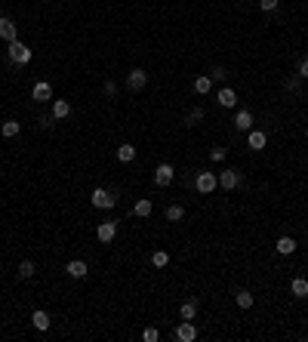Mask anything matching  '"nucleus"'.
<instances>
[{"label": "nucleus", "instance_id": "nucleus-10", "mask_svg": "<svg viewBox=\"0 0 308 342\" xmlns=\"http://www.w3.org/2000/svg\"><path fill=\"white\" fill-rule=\"evenodd\" d=\"M0 37H3L6 43L19 40V28H15V22H12V19H6V15H0Z\"/></svg>", "mask_w": 308, "mask_h": 342}, {"label": "nucleus", "instance_id": "nucleus-21", "mask_svg": "<svg viewBox=\"0 0 308 342\" xmlns=\"http://www.w3.org/2000/svg\"><path fill=\"white\" fill-rule=\"evenodd\" d=\"M151 210H154V204H151L148 197H142V201H136V207H133V213H136L139 219H145V216H151Z\"/></svg>", "mask_w": 308, "mask_h": 342}, {"label": "nucleus", "instance_id": "nucleus-23", "mask_svg": "<svg viewBox=\"0 0 308 342\" xmlns=\"http://www.w3.org/2000/svg\"><path fill=\"white\" fill-rule=\"evenodd\" d=\"M117 160H120V164H130V160H136V148H133L130 142H126V145H120V148H117Z\"/></svg>", "mask_w": 308, "mask_h": 342}, {"label": "nucleus", "instance_id": "nucleus-15", "mask_svg": "<svg viewBox=\"0 0 308 342\" xmlns=\"http://www.w3.org/2000/svg\"><path fill=\"white\" fill-rule=\"evenodd\" d=\"M234 127H238V130H244V133H250V130H253V111L241 108V111H238V117H234Z\"/></svg>", "mask_w": 308, "mask_h": 342}, {"label": "nucleus", "instance_id": "nucleus-26", "mask_svg": "<svg viewBox=\"0 0 308 342\" xmlns=\"http://www.w3.org/2000/svg\"><path fill=\"white\" fill-rule=\"evenodd\" d=\"M234 302H238L241 309H253V293H250V290H238V293H234Z\"/></svg>", "mask_w": 308, "mask_h": 342}, {"label": "nucleus", "instance_id": "nucleus-19", "mask_svg": "<svg viewBox=\"0 0 308 342\" xmlns=\"http://www.w3.org/2000/svg\"><path fill=\"white\" fill-rule=\"evenodd\" d=\"M210 89H213V80H210L207 74H201V77H194V93H197V96H207Z\"/></svg>", "mask_w": 308, "mask_h": 342}, {"label": "nucleus", "instance_id": "nucleus-30", "mask_svg": "<svg viewBox=\"0 0 308 342\" xmlns=\"http://www.w3.org/2000/svg\"><path fill=\"white\" fill-rule=\"evenodd\" d=\"M102 93H105V99H114V96H117V83H114V80H105Z\"/></svg>", "mask_w": 308, "mask_h": 342}, {"label": "nucleus", "instance_id": "nucleus-31", "mask_svg": "<svg viewBox=\"0 0 308 342\" xmlns=\"http://www.w3.org/2000/svg\"><path fill=\"white\" fill-rule=\"evenodd\" d=\"M225 77H228V71H225L222 65H216V68L210 71V80H225Z\"/></svg>", "mask_w": 308, "mask_h": 342}, {"label": "nucleus", "instance_id": "nucleus-18", "mask_svg": "<svg viewBox=\"0 0 308 342\" xmlns=\"http://www.w3.org/2000/svg\"><path fill=\"white\" fill-rule=\"evenodd\" d=\"M290 290H293V296H296V299H305V296H308V281H305V278H293Z\"/></svg>", "mask_w": 308, "mask_h": 342}, {"label": "nucleus", "instance_id": "nucleus-17", "mask_svg": "<svg viewBox=\"0 0 308 342\" xmlns=\"http://www.w3.org/2000/svg\"><path fill=\"white\" fill-rule=\"evenodd\" d=\"M31 324H34L37 330H49V315H46L43 309H37V312H31Z\"/></svg>", "mask_w": 308, "mask_h": 342}, {"label": "nucleus", "instance_id": "nucleus-9", "mask_svg": "<svg viewBox=\"0 0 308 342\" xmlns=\"http://www.w3.org/2000/svg\"><path fill=\"white\" fill-rule=\"evenodd\" d=\"M65 275H68V278H74V281H83V278L89 275V268H86V262H83V259H71V262L65 265Z\"/></svg>", "mask_w": 308, "mask_h": 342}, {"label": "nucleus", "instance_id": "nucleus-32", "mask_svg": "<svg viewBox=\"0 0 308 342\" xmlns=\"http://www.w3.org/2000/svg\"><path fill=\"white\" fill-rule=\"evenodd\" d=\"M296 74H299V77H308V56H305V59H299V65H296Z\"/></svg>", "mask_w": 308, "mask_h": 342}, {"label": "nucleus", "instance_id": "nucleus-20", "mask_svg": "<svg viewBox=\"0 0 308 342\" xmlns=\"http://www.w3.org/2000/svg\"><path fill=\"white\" fill-rule=\"evenodd\" d=\"M19 130H22V123H19V120H6V123H0L3 139H15V136H19Z\"/></svg>", "mask_w": 308, "mask_h": 342}, {"label": "nucleus", "instance_id": "nucleus-8", "mask_svg": "<svg viewBox=\"0 0 308 342\" xmlns=\"http://www.w3.org/2000/svg\"><path fill=\"white\" fill-rule=\"evenodd\" d=\"M96 238H99L102 244H111V241L117 238V219H108V222H99V228H96Z\"/></svg>", "mask_w": 308, "mask_h": 342}, {"label": "nucleus", "instance_id": "nucleus-4", "mask_svg": "<svg viewBox=\"0 0 308 342\" xmlns=\"http://www.w3.org/2000/svg\"><path fill=\"white\" fill-rule=\"evenodd\" d=\"M173 179H176L173 164H157V167H154V185H157V188H167Z\"/></svg>", "mask_w": 308, "mask_h": 342}, {"label": "nucleus", "instance_id": "nucleus-22", "mask_svg": "<svg viewBox=\"0 0 308 342\" xmlns=\"http://www.w3.org/2000/svg\"><path fill=\"white\" fill-rule=\"evenodd\" d=\"M185 219V207L182 204H170L167 207V222H182Z\"/></svg>", "mask_w": 308, "mask_h": 342}, {"label": "nucleus", "instance_id": "nucleus-14", "mask_svg": "<svg viewBox=\"0 0 308 342\" xmlns=\"http://www.w3.org/2000/svg\"><path fill=\"white\" fill-rule=\"evenodd\" d=\"M265 142H268V136H265L262 130H250V133H247V145H250L253 151H262Z\"/></svg>", "mask_w": 308, "mask_h": 342}, {"label": "nucleus", "instance_id": "nucleus-36", "mask_svg": "<svg viewBox=\"0 0 308 342\" xmlns=\"http://www.w3.org/2000/svg\"><path fill=\"white\" fill-rule=\"evenodd\" d=\"M305 139H308V133H305Z\"/></svg>", "mask_w": 308, "mask_h": 342}, {"label": "nucleus", "instance_id": "nucleus-11", "mask_svg": "<svg viewBox=\"0 0 308 342\" xmlns=\"http://www.w3.org/2000/svg\"><path fill=\"white\" fill-rule=\"evenodd\" d=\"M31 99H34V102H49V99H52V86H49L46 80L34 83V89H31Z\"/></svg>", "mask_w": 308, "mask_h": 342}, {"label": "nucleus", "instance_id": "nucleus-16", "mask_svg": "<svg viewBox=\"0 0 308 342\" xmlns=\"http://www.w3.org/2000/svg\"><path fill=\"white\" fill-rule=\"evenodd\" d=\"M179 318H182V321H194V318H197V299H185V302L179 305Z\"/></svg>", "mask_w": 308, "mask_h": 342}, {"label": "nucleus", "instance_id": "nucleus-29", "mask_svg": "<svg viewBox=\"0 0 308 342\" xmlns=\"http://www.w3.org/2000/svg\"><path fill=\"white\" fill-rule=\"evenodd\" d=\"M142 339H145V342H157V339H160V330H157V327H145Z\"/></svg>", "mask_w": 308, "mask_h": 342}, {"label": "nucleus", "instance_id": "nucleus-27", "mask_svg": "<svg viewBox=\"0 0 308 342\" xmlns=\"http://www.w3.org/2000/svg\"><path fill=\"white\" fill-rule=\"evenodd\" d=\"M201 120H204V108H191L188 117H185V127H197Z\"/></svg>", "mask_w": 308, "mask_h": 342}, {"label": "nucleus", "instance_id": "nucleus-7", "mask_svg": "<svg viewBox=\"0 0 308 342\" xmlns=\"http://www.w3.org/2000/svg\"><path fill=\"white\" fill-rule=\"evenodd\" d=\"M216 176H219V188H225V191H234V188L241 185V173L231 170V167L222 170V173H216Z\"/></svg>", "mask_w": 308, "mask_h": 342}, {"label": "nucleus", "instance_id": "nucleus-5", "mask_svg": "<svg viewBox=\"0 0 308 342\" xmlns=\"http://www.w3.org/2000/svg\"><path fill=\"white\" fill-rule=\"evenodd\" d=\"M173 339L176 342H194L197 339V327H194V321H179V327L173 330Z\"/></svg>", "mask_w": 308, "mask_h": 342}, {"label": "nucleus", "instance_id": "nucleus-2", "mask_svg": "<svg viewBox=\"0 0 308 342\" xmlns=\"http://www.w3.org/2000/svg\"><path fill=\"white\" fill-rule=\"evenodd\" d=\"M194 188H197L201 194H213V191L219 188V176L204 170V173H197V176H194Z\"/></svg>", "mask_w": 308, "mask_h": 342}, {"label": "nucleus", "instance_id": "nucleus-12", "mask_svg": "<svg viewBox=\"0 0 308 342\" xmlns=\"http://www.w3.org/2000/svg\"><path fill=\"white\" fill-rule=\"evenodd\" d=\"M216 102H219L222 108H234V105H238V93H234L231 86H222V89L216 93Z\"/></svg>", "mask_w": 308, "mask_h": 342}, {"label": "nucleus", "instance_id": "nucleus-13", "mask_svg": "<svg viewBox=\"0 0 308 342\" xmlns=\"http://www.w3.org/2000/svg\"><path fill=\"white\" fill-rule=\"evenodd\" d=\"M71 114V102L68 99H52V120H65Z\"/></svg>", "mask_w": 308, "mask_h": 342}, {"label": "nucleus", "instance_id": "nucleus-3", "mask_svg": "<svg viewBox=\"0 0 308 342\" xmlns=\"http://www.w3.org/2000/svg\"><path fill=\"white\" fill-rule=\"evenodd\" d=\"M89 201H93V207H96V210H111V207L117 204V194H114V191H108V188H96Z\"/></svg>", "mask_w": 308, "mask_h": 342}, {"label": "nucleus", "instance_id": "nucleus-34", "mask_svg": "<svg viewBox=\"0 0 308 342\" xmlns=\"http://www.w3.org/2000/svg\"><path fill=\"white\" fill-rule=\"evenodd\" d=\"M210 157H213V160H225V148H219V145H216V148L210 151Z\"/></svg>", "mask_w": 308, "mask_h": 342}, {"label": "nucleus", "instance_id": "nucleus-28", "mask_svg": "<svg viewBox=\"0 0 308 342\" xmlns=\"http://www.w3.org/2000/svg\"><path fill=\"white\" fill-rule=\"evenodd\" d=\"M34 275H37V268H34V262H31V259L19 262V278H34Z\"/></svg>", "mask_w": 308, "mask_h": 342}, {"label": "nucleus", "instance_id": "nucleus-24", "mask_svg": "<svg viewBox=\"0 0 308 342\" xmlns=\"http://www.w3.org/2000/svg\"><path fill=\"white\" fill-rule=\"evenodd\" d=\"M278 253H281V256L296 253V241H293V238H278Z\"/></svg>", "mask_w": 308, "mask_h": 342}, {"label": "nucleus", "instance_id": "nucleus-33", "mask_svg": "<svg viewBox=\"0 0 308 342\" xmlns=\"http://www.w3.org/2000/svg\"><path fill=\"white\" fill-rule=\"evenodd\" d=\"M299 80H302L299 74H296V77H290V80H287V89H290V93H296V89H299Z\"/></svg>", "mask_w": 308, "mask_h": 342}, {"label": "nucleus", "instance_id": "nucleus-6", "mask_svg": "<svg viewBox=\"0 0 308 342\" xmlns=\"http://www.w3.org/2000/svg\"><path fill=\"white\" fill-rule=\"evenodd\" d=\"M126 86H130V93H142V89L148 86V74H145L142 68H133V71L126 74Z\"/></svg>", "mask_w": 308, "mask_h": 342}, {"label": "nucleus", "instance_id": "nucleus-35", "mask_svg": "<svg viewBox=\"0 0 308 342\" xmlns=\"http://www.w3.org/2000/svg\"><path fill=\"white\" fill-rule=\"evenodd\" d=\"M259 6H262L265 12H271V9H278V0H259Z\"/></svg>", "mask_w": 308, "mask_h": 342}, {"label": "nucleus", "instance_id": "nucleus-1", "mask_svg": "<svg viewBox=\"0 0 308 342\" xmlns=\"http://www.w3.org/2000/svg\"><path fill=\"white\" fill-rule=\"evenodd\" d=\"M6 56H9L12 65H28L31 62V46H25L22 40H12V43H6Z\"/></svg>", "mask_w": 308, "mask_h": 342}, {"label": "nucleus", "instance_id": "nucleus-25", "mask_svg": "<svg viewBox=\"0 0 308 342\" xmlns=\"http://www.w3.org/2000/svg\"><path fill=\"white\" fill-rule=\"evenodd\" d=\"M151 265H154V268H167V265H170V253H167V250H154V253H151Z\"/></svg>", "mask_w": 308, "mask_h": 342}]
</instances>
